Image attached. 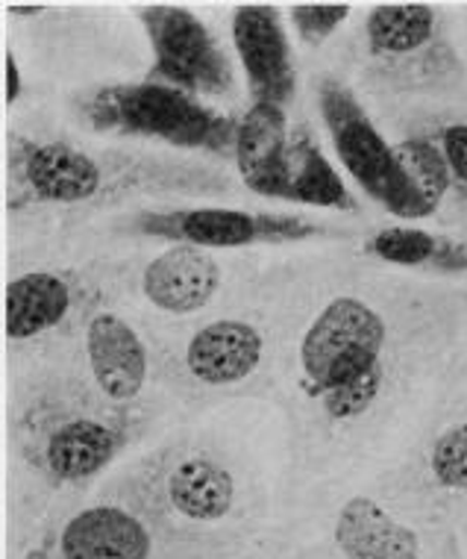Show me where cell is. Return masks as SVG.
Returning <instances> with one entry per match:
<instances>
[{"label": "cell", "mask_w": 467, "mask_h": 559, "mask_svg": "<svg viewBox=\"0 0 467 559\" xmlns=\"http://www.w3.org/2000/svg\"><path fill=\"white\" fill-rule=\"evenodd\" d=\"M10 12H15V15H41L45 7H10Z\"/></svg>", "instance_id": "obj_26"}, {"label": "cell", "mask_w": 467, "mask_h": 559, "mask_svg": "<svg viewBox=\"0 0 467 559\" xmlns=\"http://www.w3.org/2000/svg\"><path fill=\"white\" fill-rule=\"evenodd\" d=\"M142 24L153 48L151 80L194 97H224L232 92L236 78L227 53L194 12L156 3L144 7Z\"/></svg>", "instance_id": "obj_14"}, {"label": "cell", "mask_w": 467, "mask_h": 559, "mask_svg": "<svg viewBox=\"0 0 467 559\" xmlns=\"http://www.w3.org/2000/svg\"><path fill=\"white\" fill-rule=\"evenodd\" d=\"M362 253L394 269L430 271V274L467 271V241L418 230V227H382L364 239Z\"/></svg>", "instance_id": "obj_19"}, {"label": "cell", "mask_w": 467, "mask_h": 559, "mask_svg": "<svg viewBox=\"0 0 467 559\" xmlns=\"http://www.w3.org/2000/svg\"><path fill=\"white\" fill-rule=\"evenodd\" d=\"M57 559H173L151 521L109 489L48 527Z\"/></svg>", "instance_id": "obj_15"}, {"label": "cell", "mask_w": 467, "mask_h": 559, "mask_svg": "<svg viewBox=\"0 0 467 559\" xmlns=\"http://www.w3.org/2000/svg\"><path fill=\"white\" fill-rule=\"evenodd\" d=\"M21 95V78H19V66H15V57L12 50H7V107L15 104V97Z\"/></svg>", "instance_id": "obj_24"}, {"label": "cell", "mask_w": 467, "mask_h": 559, "mask_svg": "<svg viewBox=\"0 0 467 559\" xmlns=\"http://www.w3.org/2000/svg\"><path fill=\"white\" fill-rule=\"evenodd\" d=\"M229 189V174L194 159L97 151L57 135H10L7 147V206L12 213L97 210L133 198H201Z\"/></svg>", "instance_id": "obj_3"}, {"label": "cell", "mask_w": 467, "mask_h": 559, "mask_svg": "<svg viewBox=\"0 0 467 559\" xmlns=\"http://www.w3.org/2000/svg\"><path fill=\"white\" fill-rule=\"evenodd\" d=\"M106 489L151 521L173 559L295 554V533L277 521L271 489L215 436H171L121 468Z\"/></svg>", "instance_id": "obj_2"}, {"label": "cell", "mask_w": 467, "mask_h": 559, "mask_svg": "<svg viewBox=\"0 0 467 559\" xmlns=\"http://www.w3.org/2000/svg\"><path fill=\"white\" fill-rule=\"evenodd\" d=\"M121 227L139 236H153L171 245L194 248H253V245H291V241L330 239L333 227L286 213H250L229 206H194V210H142Z\"/></svg>", "instance_id": "obj_10"}, {"label": "cell", "mask_w": 467, "mask_h": 559, "mask_svg": "<svg viewBox=\"0 0 467 559\" xmlns=\"http://www.w3.org/2000/svg\"><path fill=\"white\" fill-rule=\"evenodd\" d=\"M151 418L106 404L80 368H45L21 389L10 433L45 489L80 492L147 433Z\"/></svg>", "instance_id": "obj_4"}, {"label": "cell", "mask_w": 467, "mask_h": 559, "mask_svg": "<svg viewBox=\"0 0 467 559\" xmlns=\"http://www.w3.org/2000/svg\"><path fill=\"white\" fill-rule=\"evenodd\" d=\"M394 154H397V163H400L409 186L427 206V213H439V206L453 189V177H450V168L444 163V156H441L439 145L427 133L409 135V139L394 145Z\"/></svg>", "instance_id": "obj_21"}, {"label": "cell", "mask_w": 467, "mask_h": 559, "mask_svg": "<svg viewBox=\"0 0 467 559\" xmlns=\"http://www.w3.org/2000/svg\"><path fill=\"white\" fill-rule=\"evenodd\" d=\"M80 371L115 409L153 415L147 389L163 383L156 350L115 309L97 307L80 330Z\"/></svg>", "instance_id": "obj_12"}, {"label": "cell", "mask_w": 467, "mask_h": 559, "mask_svg": "<svg viewBox=\"0 0 467 559\" xmlns=\"http://www.w3.org/2000/svg\"><path fill=\"white\" fill-rule=\"evenodd\" d=\"M224 286L220 262L194 245H171L168 251L153 257L139 274V292L153 309L165 316H194L212 307Z\"/></svg>", "instance_id": "obj_17"}, {"label": "cell", "mask_w": 467, "mask_h": 559, "mask_svg": "<svg viewBox=\"0 0 467 559\" xmlns=\"http://www.w3.org/2000/svg\"><path fill=\"white\" fill-rule=\"evenodd\" d=\"M318 107L330 130L333 147L344 163L347 174L382 210L400 215V218H427V206L411 189L403 174L394 145L385 142V135L376 130L371 116L364 112L354 88H347L342 80L324 78L318 83Z\"/></svg>", "instance_id": "obj_9"}, {"label": "cell", "mask_w": 467, "mask_h": 559, "mask_svg": "<svg viewBox=\"0 0 467 559\" xmlns=\"http://www.w3.org/2000/svg\"><path fill=\"white\" fill-rule=\"evenodd\" d=\"M427 135L439 145L450 177H453V186L467 192V121H444Z\"/></svg>", "instance_id": "obj_23"}, {"label": "cell", "mask_w": 467, "mask_h": 559, "mask_svg": "<svg viewBox=\"0 0 467 559\" xmlns=\"http://www.w3.org/2000/svg\"><path fill=\"white\" fill-rule=\"evenodd\" d=\"M441 304L403 286L335 292L283 345L277 386L297 468L312 477L362 451L444 354Z\"/></svg>", "instance_id": "obj_1"}, {"label": "cell", "mask_w": 467, "mask_h": 559, "mask_svg": "<svg viewBox=\"0 0 467 559\" xmlns=\"http://www.w3.org/2000/svg\"><path fill=\"white\" fill-rule=\"evenodd\" d=\"M24 559H57V554H53V545H50L48 531H45V536H41V542H38L36 548L27 550V557Z\"/></svg>", "instance_id": "obj_25"}, {"label": "cell", "mask_w": 467, "mask_h": 559, "mask_svg": "<svg viewBox=\"0 0 467 559\" xmlns=\"http://www.w3.org/2000/svg\"><path fill=\"white\" fill-rule=\"evenodd\" d=\"M232 45L248 78L253 104L288 109L297 92V71L279 12L265 3H244L232 12Z\"/></svg>", "instance_id": "obj_16"}, {"label": "cell", "mask_w": 467, "mask_h": 559, "mask_svg": "<svg viewBox=\"0 0 467 559\" xmlns=\"http://www.w3.org/2000/svg\"><path fill=\"white\" fill-rule=\"evenodd\" d=\"M350 15V7L344 3H300L291 7V24H295L297 36L309 48L324 45L335 29L342 27Z\"/></svg>", "instance_id": "obj_22"}, {"label": "cell", "mask_w": 467, "mask_h": 559, "mask_svg": "<svg viewBox=\"0 0 467 559\" xmlns=\"http://www.w3.org/2000/svg\"><path fill=\"white\" fill-rule=\"evenodd\" d=\"M291 559H462V542L376 483L318 512L306 536H295Z\"/></svg>", "instance_id": "obj_6"}, {"label": "cell", "mask_w": 467, "mask_h": 559, "mask_svg": "<svg viewBox=\"0 0 467 559\" xmlns=\"http://www.w3.org/2000/svg\"><path fill=\"white\" fill-rule=\"evenodd\" d=\"M74 116L95 133L156 139L171 147L227 156L236 147L239 121L220 116L197 97L156 80L88 88L71 100Z\"/></svg>", "instance_id": "obj_8"}, {"label": "cell", "mask_w": 467, "mask_h": 559, "mask_svg": "<svg viewBox=\"0 0 467 559\" xmlns=\"http://www.w3.org/2000/svg\"><path fill=\"white\" fill-rule=\"evenodd\" d=\"M364 78L388 95H453L465 62L444 12L430 3H382L362 27Z\"/></svg>", "instance_id": "obj_7"}, {"label": "cell", "mask_w": 467, "mask_h": 559, "mask_svg": "<svg viewBox=\"0 0 467 559\" xmlns=\"http://www.w3.org/2000/svg\"><path fill=\"white\" fill-rule=\"evenodd\" d=\"M274 324L259 316H218L194 324L182 336L156 342L153 350L163 386L201 404L262 395L277 386L286 345H277Z\"/></svg>", "instance_id": "obj_5"}, {"label": "cell", "mask_w": 467, "mask_h": 559, "mask_svg": "<svg viewBox=\"0 0 467 559\" xmlns=\"http://www.w3.org/2000/svg\"><path fill=\"white\" fill-rule=\"evenodd\" d=\"M380 486L458 533L467 521V397L441 415Z\"/></svg>", "instance_id": "obj_11"}, {"label": "cell", "mask_w": 467, "mask_h": 559, "mask_svg": "<svg viewBox=\"0 0 467 559\" xmlns=\"http://www.w3.org/2000/svg\"><path fill=\"white\" fill-rule=\"evenodd\" d=\"M283 201L306 203V206H324V210H347L356 213L359 203L344 186L342 174L318 145L309 130H297L288 142L286 156V192Z\"/></svg>", "instance_id": "obj_20"}, {"label": "cell", "mask_w": 467, "mask_h": 559, "mask_svg": "<svg viewBox=\"0 0 467 559\" xmlns=\"http://www.w3.org/2000/svg\"><path fill=\"white\" fill-rule=\"evenodd\" d=\"M288 116L274 104H250L239 118L232 159L241 180L250 192L283 201L286 192V156H288Z\"/></svg>", "instance_id": "obj_18"}, {"label": "cell", "mask_w": 467, "mask_h": 559, "mask_svg": "<svg viewBox=\"0 0 467 559\" xmlns=\"http://www.w3.org/2000/svg\"><path fill=\"white\" fill-rule=\"evenodd\" d=\"M97 307H104V289L88 271H27L7 286V342L36 345L74 336Z\"/></svg>", "instance_id": "obj_13"}]
</instances>
